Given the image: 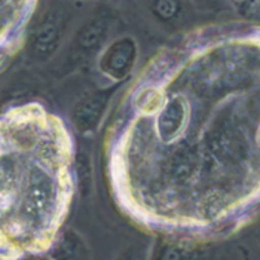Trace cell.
<instances>
[{"instance_id":"cell-1","label":"cell","mask_w":260,"mask_h":260,"mask_svg":"<svg viewBox=\"0 0 260 260\" xmlns=\"http://www.w3.org/2000/svg\"><path fill=\"white\" fill-rule=\"evenodd\" d=\"M104 104L106 101L100 99H91V100L85 101L83 104H80L75 112V120L80 129L86 131L95 126V123L99 122L101 113L104 110Z\"/></svg>"},{"instance_id":"cell-2","label":"cell","mask_w":260,"mask_h":260,"mask_svg":"<svg viewBox=\"0 0 260 260\" xmlns=\"http://www.w3.org/2000/svg\"><path fill=\"white\" fill-rule=\"evenodd\" d=\"M22 0H0V28L5 25V24H2V18L6 15V12H2V8H6V6H22Z\"/></svg>"}]
</instances>
